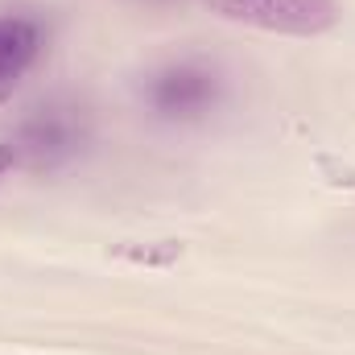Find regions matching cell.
<instances>
[{"label":"cell","instance_id":"obj_1","mask_svg":"<svg viewBox=\"0 0 355 355\" xmlns=\"http://www.w3.org/2000/svg\"><path fill=\"white\" fill-rule=\"evenodd\" d=\"M207 4L227 21H244L268 33H297V37L327 33L339 21L335 0H207Z\"/></svg>","mask_w":355,"mask_h":355},{"label":"cell","instance_id":"obj_2","mask_svg":"<svg viewBox=\"0 0 355 355\" xmlns=\"http://www.w3.org/2000/svg\"><path fill=\"white\" fill-rule=\"evenodd\" d=\"M215 99V75L202 67H170L153 83V107L166 116H194Z\"/></svg>","mask_w":355,"mask_h":355},{"label":"cell","instance_id":"obj_3","mask_svg":"<svg viewBox=\"0 0 355 355\" xmlns=\"http://www.w3.org/2000/svg\"><path fill=\"white\" fill-rule=\"evenodd\" d=\"M42 50V29L25 17H0V103L12 95L21 75Z\"/></svg>","mask_w":355,"mask_h":355},{"label":"cell","instance_id":"obj_4","mask_svg":"<svg viewBox=\"0 0 355 355\" xmlns=\"http://www.w3.org/2000/svg\"><path fill=\"white\" fill-rule=\"evenodd\" d=\"M25 149H29L33 157H54V153L71 149V128H67L62 120H54V116L33 120L29 132H25Z\"/></svg>","mask_w":355,"mask_h":355},{"label":"cell","instance_id":"obj_5","mask_svg":"<svg viewBox=\"0 0 355 355\" xmlns=\"http://www.w3.org/2000/svg\"><path fill=\"white\" fill-rule=\"evenodd\" d=\"M17 166V145H0V174Z\"/></svg>","mask_w":355,"mask_h":355}]
</instances>
